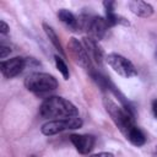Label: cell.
I'll return each mask as SVG.
<instances>
[{
  "instance_id": "1",
  "label": "cell",
  "mask_w": 157,
  "mask_h": 157,
  "mask_svg": "<svg viewBox=\"0 0 157 157\" xmlns=\"http://www.w3.org/2000/svg\"><path fill=\"white\" fill-rule=\"evenodd\" d=\"M39 115L45 119H70V118H77L78 110L77 108L67 99L59 97V96H52L42 102L39 105Z\"/></svg>"
},
{
  "instance_id": "2",
  "label": "cell",
  "mask_w": 157,
  "mask_h": 157,
  "mask_svg": "<svg viewBox=\"0 0 157 157\" xmlns=\"http://www.w3.org/2000/svg\"><path fill=\"white\" fill-rule=\"evenodd\" d=\"M103 105L113 123L117 125V128L121 131L124 136L134 128L135 125V115L126 110L123 105H119L113 99L108 97H103Z\"/></svg>"
},
{
  "instance_id": "3",
  "label": "cell",
  "mask_w": 157,
  "mask_h": 157,
  "mask_svg": "<svg viewBox=\"0 0 157 157\" xmlns=\"http://www.w3.org/2000/svg\"><path fill=\"white\" fill-rule=\"evenodd\" d=\"M25 86L28 91L34 93H42L53 91L58 87L56 78L47 72H33L25 80Z\"/></svg>"
},
{
  "instance_id": "4",
  "label": "cell",
  "mask_w": 157,
  "mask_h": 157,
  "mask_svg": "<svg viewBox=\"0 0 157 157\" xmlns=\"http://www.w3.org/2000/svg\"><path fill=\"white\" fill-rule=\"evenodd\" d=\"M81 126H82V120L80 117L70 118V119H55V120H49L44 123L40 128V131L45 136H52L61 131L78 129Z\"/></svg>"
},
{
  "instance_id": "5",
  "label": "cell",
  "mask_w": 157,
  "mask_h": 157,
  "mask_svg": "<svg viewBox=\"0 0 157 157\" xmlns=\"http://www.w3.org/2000/svg\"><path fill=\"white\" fill-rule=\"evenodd\" d=\"M105 61L118 75H120L125 78H130V77L137 75V71H136L134 64L129 59H126L125 56H123L120 54L110 53L105 56Z\"/></svg>"
},
{
  "instance_id": "6",
  "label": "cell",
  "mask_w": 157,
  "mask_h": 157,
  "mask_svg": "<svg viewBox=\"0 0 157 157\" xmlns=\"http://www.w3.org/2000/svg\"><path fill=\"white\" fill-rule=\"evenodd\" d=\"M67 49L70 53V56L74 59V61L83 67L85 70H88L90 72L92 71V59L88 55L83 43H81L76 38H70L67 43Z\"/></svg>"
},
{
  "instance_id": "7",
  "label": "cell",
  "mask_w": 157,
  "mask_h": 157,
  "mask_svg": "<svg viewBox=\"0 0 157 157\" xmlns=\"http://www.w3.org/2000/svg\"><path fill=\"white\" fill-rule=\"evenodd\" d=\"M81 22H82L83 28L96 40L102 39L105 36L107 29L109 27L105 18H103L101 16H83L81 18Z\"/></svg>"
},
{
  "instance_id": "8",
  "label": "cell",
  "mask_w": 157,
  "mask_h": 157,
  "mask_svg": "<svg viewBox=\"0 0 157 157\" xmlns=\"http://www.w3.org/2000/svg\"><path fill=\"white\" fill-rule=\"evenodd\" d=\"M26 63H27L26 59H23L21 56H15V58H11L6 61H1L0 69H1L2 75L6 78H12L23 71Z\"/></svg>"
},
{
  "instance_id": "9",
  "label": "cell",
  "mask_w": 157,
  "mask_h": 157,
  "mask_svg": "<svg viewBox=\"0 0 157 157\" xmlns=\"http://www.w3.org/2000/svg\"><path fill=\"white\" fill-rule=\"evenodd\" d=\"M70 141L77 150V152L86 155L92 151L94 146V137L88 134H71Z\"/></svg>"
},
{
  "instance_id": "10",
  "label": "cell",
  "mask_w": 157,
  "mask_h": 157,
  "mask_svg": "<svg viewBox=\"0 0 157 157\" xmlns=\"http://www.w3.org/2000/svg\"><path fill=\"white\" fill-rule=\"evenodd\" d=\"M83 45H85L88 55L91 56V59H93L97 64L101 65L103 59H105V56H104L103 49L98 44V40L93 39L92 37H85L83 38Z\"/></svg>"
},
{
  "instance_id": "11",
  "label": "cell",
  "mask_w": 157,
  "mask_h": 157,
  "mask_svg": "<svg viewBox=\"0 0 157 157\" xmlns=\"http://www.w3.org/2000/svg\"><path fill=\"white\" fill-rule=\"evenodd\" d=\"M129 9L130 11L139 16V17H150L152 13H153V7L152 5H150L148 2L146 1H141V0H132L129 2Z\"/></svg>"
},
{
  "instance_id": "12",
  "label": "cell",
  "mask_w": 157,
  "mask_h": 157,
  "mask_svg": "<svg viewBox=\"0 0 157 157\" xmlns=\"http://www.w3.org/2000/svg\"><path fill=\"white\" fill-rule=\"evenodd\" d=\"M58 17L71 31H77V28H78V21H77V18L75 17V15L72 12H70L66 9H61V10L58 11Z\"/></svg>"
},
{
  "instance_id": "13",
  "label": "cell",
  "mask_w": 157,
  "mask_h": 157,
  "mask_svg": "<svg viewBox=\"0 0 157 157\" xmlns=\"http://www.w3.org/2000/svg\"><path fill=\"white\" fill-rule=\"evenodd\" d=\"M126 140H129L132 145L135 146H142L145 142H146V137L144 135V132L137 128V126H134L128 134H126Z\"/></svg>"
},
{
  "instance_id": "14",
  "label": "cell",
  "mask_w": 157,
  "mask_h": 157,
  "mask_svg": "<svg viewBox=\"0 0 157 157\" xmlns=\"http://www.w3.org/2000/svg\"><path fill=\"white\" fill-rule=\"evenodd\" d=\"M43 29H44L47 37L49 38V40L52 42V44L55 47V49H56L60 54L64 55V49H63V47H61V43H60L59 37H58V34L55 33V31H54L49 25H47V23H43Z\"/></svg>"
},
{
  "instance_id": "15",
  "label": "cell",
  "mask_w": 157,
  "mask_h": 157,
  "mask_svg": "<svg viewBox=\"0 0 157 157\" xmlns=\"http://www.w3.org/2000/svg\"><path fill=\"white\" fill-rule=\"evenodd\" d=\"M105 21L108 23V26H115V25H124V26H129V21L126 18H124L123 16L117 15L115 12H105Z\"/></svg>"
},
{
  "instance_id": "16",
  "label": "cell",
  "mask_w": 157,
  "mask_h": 157,
  "mask_svg": "<svg viewBox=\"0 0 157 157\" xmlns=\"http://www.w3.org/2000/svg\"><path fill=\"white\" fill-rule=\"evenodd\" d=\"M54 61H55L56 69L60 71V74L63 75V77L65 80H67L69 78V69H67V65L65 64V61L63 60V58H60L59 55H54Z\"/></svg>"
},
{
  "instance_id": "17",
  "label": "cell",
  "mask_w": 157,
  "mask_h": 157,
  "mask_svg": "<svg viewBox=\"0 0 157 157\" xmlns=\"http://www.w3.org/2000/svg\"><path fill=\"white\" fill-rule=\"evenodd\" d=\"M10 53H11V49L9 47H5V45H1L0 47V58L1 59H5Z\"/></svg>"
},
{
  "instance_id": "18",
  "label": "cell",
  "mask_w": 157,
  "mask_h": 157,
  "mask_svg": "<svg viewBox=\"0 0 157 157\" xmlns=\"http://www.w3.org/2000/svg\"><path fill=\"white\" fill-rule=\"evenodd\" d=\"M9 29H10V27L7 26V23L5 21H0V33L6 34L9 32Z\"/></svg>"
},
{
  "instance_id": "19",
  "label": "cell",
  "mask_w": 157,
  "mask_h": 157,
  "mask_svg": "<svg viewBox=\"0 0 157 157\" xmlns=\"http://www.w3.org/2000/svg\"><path fill=\"white\" fill-rule=\"evenodd\" d=\"M90 157H114V156L110 152H99V153H94Z\"/></svg>"
},
{
  "instance_id": "20",
  "label": "cell",
  "mask_w": 157,
  "mask_h": 157,
  "mask_svg": "<svg viewBox=\"0 0 157 157\" xmlns=\"http://www.w3.org/2000/svg\"><path fill=\"white\" fill-rule=\"evenodd\" d=\"M151 108H152V114H153V117L157 119V98L152 101V105H151Z\"/></svg>"
},
{
  "instance_id": "21",
  "label": "cell",
  "mask_w": 157,
  "mask_h": 157,
  "mask_svg": "<svg viewBox=\"0 0 157 157\" xmlns=\"http://www.w3.org/2000/svg\"><path fill=\"white\" fill-rule=\"evenodd\" d=\"M152 157H157V145H156L155 148L152 150Z\"/></svg>"
}]
</instances>
